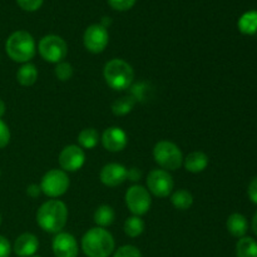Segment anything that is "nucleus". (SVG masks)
<instances>
[{"label": "nucleus", "instance_id": "nucleus-1", "mask_svg": "<svg viewBox=\"0 0 257 257\" xmlns=\"http://www.w3.org/2000/svg\"><path fill=\"white\" fill-rule=\"evenodd\" d=\"M68 221V208L59 200H49L43 203L37 212V222L48 233H59Z\"/></svg>", "mask_w": 257, "mask_h": 257}, {"label": "nucleus", "instance_id": "nucleus-2", "mask_svg": "<svg viewBox=\"0 0 257 257\" xmlns=\"http://www.w3.org/2000/svg\"><path fill=\"white\" fill-rule=\"evenodd\" d=\"M114 247L112 233L102 227L90 228L82 238V250L88 257H109Z\"/></svg>", "mask_w": 257, "mask_h": 257}, {"label": "nucleus", "instance_id": "nucleus-3", "mask_svg": "<svg viewBox=\"0 0 257 257\" xmlns=\"http://www.w3.org/2000/svg\"><path fill=\"white\" fill-rule=\"evenodd\" d=\"M103 77L105 83L114 90H124L132 85L135 79V70L132 65L128 64L123 59L109 60L104 65L103 69Z\"/></svg>", "mask_w": 257, "mask_h": 257}, {"label": "nucleus", "instance_id": "nucleus-4", "mask_svg": "<svg viewBox=\"0 0 257 257\" xmlns=\"http://www.w3.org/2000/svg\"><path fill=\"white\" fill-rule=\"evenodd\" d=\"M5 49L10 59L18 63H29L37 52L34 38L25 30H18L13 33L8 38Z\"/></svg>", "mask_w": 257, "mask_h": 257}, {"label": "nucleus", "instance_id": "nucleus-5", "mask_svg": "<svg viewBox=\"0 0 257 257\" xmlns=\"http://www.w3.org/2000/svg\"><path fill=\"white\" fill-rule=\"evenodd\" d=\"M153 158L165 171H176L183 165V155L180 147L170 141H161L155 146Z\"/></svg>", "mask_w": 257, "mask_h": 257}, {"label": "nucleus", "instance_id": "nucleus-6", "mask_svg": "<svg viewBox=\"0 0 257 257\" xmlns=\"http://www.w3.org/2000/svg\"><path fill=\"white\" fill-rule=\"evenodd\" d=\"M38 50H39V54L42 55L45 62L58 64V63L63 62L67 57L68 45L63 38L50 34L45 35L44 38L40 39Z\"/></svg>", "mask_w": 257, "mask_h": 257}, {"label": "nucleus", "instance_id": "nucleus-7", "mask_svg": "<svg viewBox=\"0 0 257 257\" xmlns=\"http://www.w3.org/2000/svg\"><path fill=\"white\" fill-rule=\"evenodd\" d=\"M69 185L70 182L67 172L63 170H50L43 176L39 186L42 193L48 197L57 198L67 192Z\"/></svg>", "mask_w": 257, "mask_h": 257}, {"label": "nucleus", "instance_id": "nucleus-8", "mask_svg": "<svg viewBox=\"0 0 257 257\" xmlns=\"http://www.w3.org/2000/svg\"><path fill=\"white\" fill-rule=\"evenodd\" d=\"M125 205L133 216H143L150 211L152 205L150 191L143 186L135 185L125 192Z\"/></svg>", "mask_w": 257, "mask_h": 257}, {"label": "nucleus", "instance_id": "nucleus-9", "mask_svg": "<svg viewBox=\"0 0 257 257\" xmlns=\"http://www.w3.org/2000/svg\"><path fill=\"white\" fill-rule=\"evenodd\" d=\"M147 187L150 193L155 195L156 197L165 198L172 193L175 182H173L172 176L168 171L165 170H153L148 173V177L146 180Z\"/></svg>", "mask_w": 257, "mask_h": 257}, {"label": "nucleus", "instance_id": "nucleus-10", "mask_svg": "<svg viewBox=\"0 0 257 257\" xmlns=\"http://www.w3.org/2000/svg\"><path fill=\"white\" fill-rule=\"evenodd\" d=\"M108 42H109V35L107 29L100 24H93L85 29L83 43L88 52L93 54L102 53L107 48Z\"/></svg>", "mask_w": 257, "mask_h": 257}, {"label": "nucleus", "instance_id": "nucleus-11", "mask_svg": "<svg viewBox=\"0 0 257 257\" xmlns=\"http://www.w3.org/2000/svg\"><path fill=\"white\" fill-rule=\"evenodd\" d=\"M85 153L77 145H69L59 155V166L64 172H75L84 166Z\"/></svg>", "mask_w": 257, "mask_h": 257}, {"label": "nucleus", "instance_id": "nucleus-12", "mask_svg": "<svg viewBox=\"0 0 257 257\" xmlns=\"http://www.w3.org/2000/svg\"><path fill=\"white\" fill-rule=\"evenodd\" d=\"M53 252L55 257H77L78 243L73 235L68 232H59L53 238Z\"/></svg>", "mask_w": 257, "mask_h": 257}, {"label": "nucleus", "instance_id": "nucleus-13", "mask_svg": "<svg viewBox=\"0 0 257 257\" xmlns=\"http://www.w3.org/2000/svg\"><path fill=\"white\" fill-rule=\"evenodd\" d=\"M100 182L107 187H117L128 177V170L120 163H108L100 171Z\"/></svg>", "mask_w": 257, "mask_h": 257}, {"label": "nucleus", "instance_id": "nucleus-14", "mask_svg": "<svg viewBox=\"0 0 257 257\" xmlns=\"http://www.w3.org/2000/svg\"><path fill=\"white\" fill-rule=\"evenodd\" d=\"M102 145L109 152H120L128 143L127 133L119 127H109L103 132Z\"/></svg>", "mask_w": 257, "mask_h": 257}, {"label": "nucleus", "instance_id": "nucleus-15", "mask_svg": "<svg viewBox=\"0 0 257 257\" xmlns=\"http://www.w3.org/2000/svg\"><path fill=\"white\" fill-rule=\"evenodd\" d=\"M39 248V240L35 235L29 232L22 233L19 237L15 240L13 250L15 255L19 257H32L37 253Z\"/></svg>", "mask_w": 257, "mask_h": 257}, {"label": "nucleus", "instance_id": "nucleus-16", "mask_svg": "<svg viewBox=\"0 0 257 257\" xmlns=\"http://www.w3.org/2000/svg\"><path fill=\"white\" fill-rule=\"evenodd\" d=\"M183 166L191 173H201L207 168L208 157L201 151L191 152L186 158H183Z\"/></svg>", "mask_w": 257, "mask_h": 257}, {"label": "nucleus", "instance_id": "nucleus-17", "mask_svg": "<svg viewBox=\"0 0 257 257\" xmlns=\"http://www.w3.org/2000/svg\"><path fill=\"white\" fill-rule=\"evenodd\" d=\"M226 226H227V230L233 237H245L246 232H247V220L243 215L241 213H232V215L228 216L227 222H226Z\"/></svg>", "mask_w": 257, "mask_h": 257}, {"label": "nucleus", "instance_id": "nucleus-18", "mask_svg": "<svg viewBox=\"0 0 257 257\" xmlns=\"http://www.w3.org/2000/svg\"><path fill=\"white\" fill-rule=\"evenodd\" d=\"M38 79V69L32 63H24L17 72V80L24 87H30Z\"/></svg>", "mask_w": 257, "mask_h": 257}, {"label": "nucleus", "instance_id": "nucleus-19", "mask_svg": "<svg viewBox=\"0 0 257 257\" xmlns=\"http://www.w3.org/2000/svg\"><path fill=\"white\" fill-rule=\"evenodd\" d=\"M238 30L245 35H252L257 32V12L250 10L246 12L238 19Z\"/></svg>", "mask_w": 257, "mask_h": 257}, {"label": "nucleus", "instance_id": "nucleus-20", "mask_svg": "<svg viewBox=\"0 0 257 257\" xmlns=\"http://www.w3.org/2000/svg\"><path fill=\"white\" fill-rule=\"evenodd\" d=\"M115 213L110 206L102 205L95 210L94 212V222L97 223L98 227H108L114 222Z\"/></svg>", "mask_w": 257, "mask_h": 257}, {"label": "nucleus", "instance_id": "nucleus-21", "mask_svg": "<svg viewBox=\"0 0 257 257\" xmlns=\"http://www.w3.org/2000/svg\"><path fill=\"white\" fill-rule=\"evenodd\" d=\"M99 142V133L94 128H84L78 136V143L83 150H92Z\"/></svg>", "mask_w": 257, "mask_h": 257}, {"label": "nucleus", "instance_id": "nucleus-22", "mask_svg": "<svg viewBox=\"0 0 257 257\" xmlns=\"http://www.w3.org/2000/svg\"><path fill=\"white\" fill-rule=\"evenodd\" d=\"M136 105V97L133 95H124L118 98L112 104V112L114 115H125L132 112Z\"/></svg>", "mask_w": 257, "mask_h": 257}, {"label": "nucleus", "instance_id": "nucleus-23", "mask_svg": "<svg viewBox=\"0 0 257 257\" xmlns=\"http://www.w3.org/2000/svg\"><path fill=\"white\" fill-rule=\"evenodd\" d=\"M237 257H257V242L252 237H241L236 245Z\"/></svg>", "mask_w": 257, "mask_h": 257}, {"label": "nucleus", "instance_id": "nucleus-24", "mask_svg": "<svg viewBox=\"0 0 257 257\" xmlns=\"http://www.w3.org/2000/svg\"><path fill=\"white\" fill-rule=\"evenodd\" d=\"M171 202L177 210L186 211L193 205V196L187 190H178L171 196Z\"/></svg>", "mask_w": 257, "mask_h": 257}, {"label": "nucleus", "instance_id": "nucleus-25", "mask_svg": "<svg viewBox=\"0 0 257 257\" xmlns=\"http://www.w3.org/2000/svg\"><path fill=\"white\" fill-rule=\"evenodd\" d=\"M124 233L130 237L135 238L138 237L145 231V222L140 216H132V217L127 218L124 222Z\"/></svg>", "mask_w": 257, "mask_h": 257}, {"label": "nucleus", "instance_id": "nucleus-26", "mask_svg": "<svg viewBox=\"0 0 257 257\" xmlns=\"http://www.w3.org/2000/svg\"><path fill=\"white\" fill-rule=\"evenodd\" d=\"M54 73L58 79L62 80V82H67V80H69L73 77L74 70H73V67L70 63L63 60V62L58 63L54 69Z\"/></svg>", "mask_w": 257, "mask_h": 257}, {"label": "nucleus", "instance_id": "nucleus-27", "mask_svg": "<svg viewBox=\"0 0 257 257\" xmlns=\"http://www.w3.org/2000/svg\"><path fill=\"white\" fill-rule=\"evenodd\" d=\"M113 257H142V253L135 246L124 245L115 251Z\"/></svg>", "mask_w": 257, "mask_h": 257}, {"label": "nucleus", "instance_id": "nucleus-28", "mask_svg": "<svg viewBox=\"0 0 257 257\" xmlns=\"http://www.w3.org/2000/svg\"><path fill=\"white\" fill-rule=\"evenodd\" d=\"M108 4L118 12H125L132 9L133 5L136 4V0H108Z\"/></svg>", "mask_w": 257, "mask_h": 257}, {"label": "nucleus", "instance_id": "nucleus-29", "mask_svg": "<svg viewBox=\"0 0 257 257\" xmlns=\"http://www.w3.org/2000/svg\"><path fill=\"white\" fill-rule=\"evenodd\" d=\"M18 5L25 12H35L43 4V0H17Z\"/></svg>", "mask_w": 257, "mask_h": 257}, {"label": "nucleus", "instance_id": "nucleus-30", "mask_svg": "<svg viewBox=\"0 0 257 257\" xmlns=\"http://www.w3.org/2000/svg\"><path fill=\"white\" fill-rule=\"evenodd\" d=\"M10 142V131L9 127L0 119V148H4Z\"/></svg>", "mask_w": 257, "mask_h": 257}, {"label": "nucleus", "instance_id": "nucleus-31", "mask_svg": "<svg viewBox=\"0 0 257 257\" xmlns=\"http://www.w3.org/2000/svg\"><path fill=\"white\" fill-rule=\"evenodd\" d=\"M12 253V245L9 240L0 235V257H9Z\"/></svg>", "mask_w": 257, "mask_h": 257}, {"label": "nucleus", "instance_id": "nucleus-32", "mask_svg": "<svg viewBox=\"0 0 257 257\" xmlns=\"http://www.w3.org/2000/svg\"><path fill=\"white\" fill-rule=\"evenodd\" d=\"M247 193L250 200L257 205V177L253 178V180L250 182V185H248Z\"/></svg>", "mask_w": 257, "mask_h": 257}, {"label": "nucleus", "instance_id": "nucleus-33", "mask_svg": "<svg viewBox=\"0 0 257 257\" xmlns=\"http://www.w3.org/2000/svg\"><path fill=\"white\" fill-rule=\"evenodd\" d=\"M27 193H28V196H30V197H33V198L38 197V196L42 193L40 186L35 185V183H33V185H29V186H28V188H27Z\"/></svg>", "mask_w": 257, "mask_h": 257}, {"label": "nucleus", "instance_id": "nucleus-34", "mask_svg": "<svg viewBox=\"0 0 257 257\" xmlns=\"http://www.w3.org/2000/svg\"><path fill=\"white\" fill-rule=\"evenodd\" d=\"M128 180L130 181H138L141 178V172L137 168H131L128 170Z\"/></svg>", "mask_w": 257, "mask_h": 257}, {"label": "nucleus", "instance_id": "nucleus-35", "mask_svg": "<svg viewBox=\"0 0 257 257\" xmlns=\"http://www.w3.org/2000/svg\"><path fill=\"white\" fill-rule=\"evenodd\" d=\"M252 231H253V233H255V235H257V212L255 213V215H253V217H252Z\"/></svg>", "mask_w": 257, "mask_h": 257}, {"label": "nucleus", "instance_id": "nucleus-36", "mask_svg": "<svg viewBox=\"0 0 257 257\" xmlns=\"http://www.w3.org/2000/svg\"><path fill=\"white\" fill-rule=\"evenodd\" d=\"M5 109H7V107H5V103L0 99V119H2L3 115L5 114Z\"/></svg>", "mask_w": 257, "mask_h": 257}, {"label": "nucleus", "instance_id": "nucleus-37", "mask_svg": "<svg viewBox=\"0 0 257 257\" xmlns=\"http://www.w3.org/2000/svg\"><path fill=\"white\" fill-rule=\"evenodd\" d=\"M110 24V19L109 18H103V20H102V23H100V25H102V27H104L105 29H107V25H109Z\"/></svg>", "mask_w": 257, "mask_h": 257}, {"label": "nucleus", "instance_id": "nucleus-38", "mask_svg": "<svg viewBox=\"0 0 257 257\" xmlns=\"http://www.w3.org/2000/svg\"><path fill=\"white\" fill-rule=\"evenodd\" d=\"M0 225H2V213H0Z\"/></svg>", "mask_w": 257, "mask_h": 257}, {"label": "nucleus", "instance_id": "nucleus-39", "mask_svg": "<svg viewBox=\"0 0 257 257\" xmlns=\"http://www.w3.org/2000/svg\"><path fill=\"white\" fill-rule=\"evenodd\" d=\"M32 257H40V256H32Z\"/></svg>", "mask_w": 257, "mask_h": 257}]
</instances>
